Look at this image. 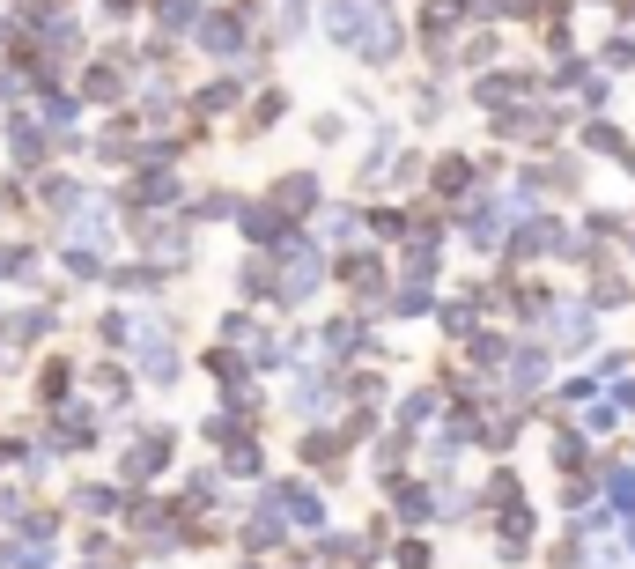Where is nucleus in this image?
<instances>
[{
	"label": "nucleus",
	"mask_w": 635,
	"mask_h": 569,
	"mask_svg": "<svg viewBox=\"0 0 635 569\" xmlns=\"http://www.w3.org/2000/svg\"><path fill=\"white\" fill-rule=\"evenodd\" d=\"M399 569H429V547L422 540H399Z\"/></svg>",
	"instance_id": "obj_1"
}]
</instances>
